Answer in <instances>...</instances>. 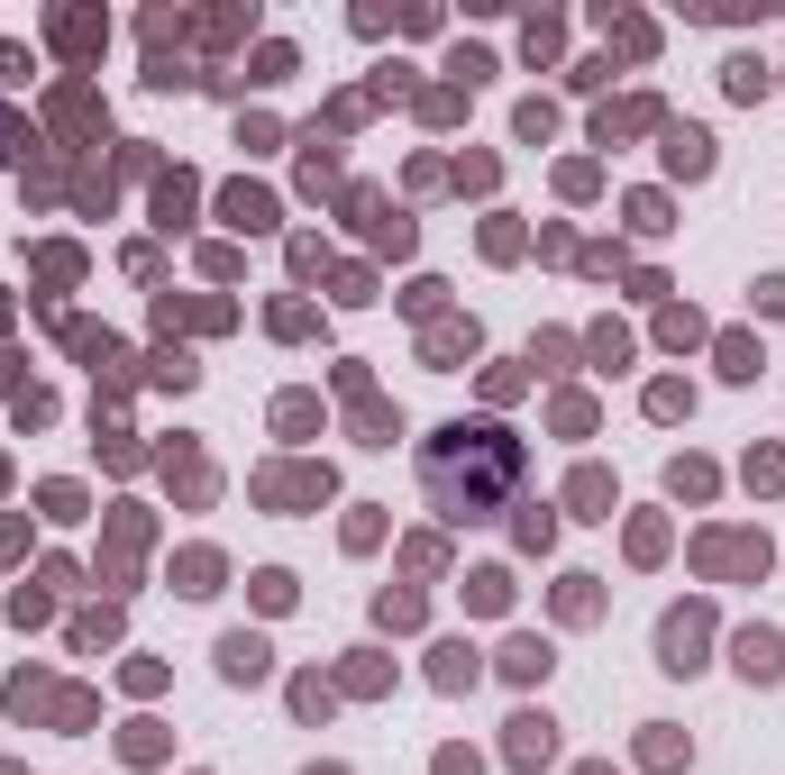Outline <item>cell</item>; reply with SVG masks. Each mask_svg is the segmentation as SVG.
<instances>
[{
    "instance_id": "obj_1",
    "label": "cell",
    "mask_w": 785,
    "mask_h": 775,
    "mask_svg": "<svg viewBox=\"0 0 785 775\" xmlns=\"http://www.w3.org/2000/svg\"><path fill=\"white\" fill-rule=\"evenodd\" d=\"M420 484L439 502V521H493L502 493L521 484V438H502L493 420H475V429L457 420L420 448Z\"/></svg>"
},
{
    "instance_id": "obj_2",
    "label": "cell",
    "mask_w": 785,
    "mask_h": 775,
    "mask_svg": "<svg viewBox=\"0 0 785 775\" xmlns=\"http://www.w3.org/2000/svg\"><path fill=\"white\" fill-rule=\"evenodd\" d=\"M694 648H703V611H676V620H667V666H676V676H686V666H703Z\"/></svg>"
},
{
    "instance_id": "obj_3",
    "label": "cell",
    "mask_w": 785,
    "mask_h": 775,
    "mask_svg": "<svg viewBox=\"0 0 785 775\" xmlns=\"http://www.w3.org/2000/svg\"><path fill=\"white\" fill-rule=\"evenodd\" d=\"M740 666H749V676H785V639L776 630H749L740 639Z\"/></svg>"
},
{
    "instance_id": "obj_4",
    "label": "cell",
    "mask_w": 785,
    "mask_h": 775,
    "mask_svg": "<svg viewBox=\"0 0 785 775\" xmlns=\"http://www.w3.org/2000/svg\"><path fill=\"white\" fill-rule=\"evenodd\" d=\"M667 155H676L686 174H703V165H713V138H703V128H676V138H667Z\"/></svg>"
},
{
    "instance_id": "obj_5",
    "label": "cell",
    "mask_w": 785,
    "mask_h": 775,
    "mask_svg": "<svg viewBox=\"0 0 785 775\" xmlns=\"http://www.w3.org/2000/svg\"><path fill=\"white\" fill-rule=\"evenodd\" d=\"M219 666H229V676H265V639H229V648H219Z\"/></svg>"
},
{
    "instance_id": "obj_6",
    "label": "cell",
    "mask_w": 785,
    "mask_h": 775,
    "mask_svg": "<svg viewBox=\"0 0 785 775\" xmlns=\"http://www.w3.org/2000/svg\"><path fill=\"white\" fill-rule=\"evenodd\" d=\"M512 758H521V766L548 758V720H512Z\"/></svg>"
}]
</instances>
